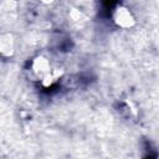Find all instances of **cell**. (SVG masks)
I'll return each mask as SVG.
<instances>
[{"instance_id":"obj_4","label":"cell","mask_w":159,"mask_h":159,"mask_svg":"<svg viewBox=\"0 0 159 159\" xmlns=\"http://www.w3.org/2000/svg\"><path fill=\"white\" fill-rule=\"evenodd\" d=\"M42 1H45V2H51L52 0H42Z\"/></svg>"},{"instance_id":"obj_3","label":"cell","mask_w":159,"mask_h":159,"mask_svg":"<svg viewBox=\"0 0 159 159\" xmlns=\"http://www.w3.org/2000/svg\"><path fill=\"white\" fill-rule=\"evenodd\" d=\"M15 51V40L11 34H0V57H10Z\"/></svg>"},{"instance_id":"obj_2","label":"cell","mask_w":159,"mask_h":159,"mask_svg":"<svg viewBox=\"0 0 159 159\" xmlns=\"http://www.w3.org/2000/svg\"><path fill=\"white\" fill-rule=\"evenodd\" d=\"M53 67L55 66L51 63V61L45 56H37L30 63V71L39 82H41L53 70Z\"/></svg>"},{"instance_id":"obj_1","label":"cell","mask_w":159,"mask_h":159,"mask_svg":"<svg viewBox=\"0 0 159 159\" xmlns=\"http://www.w3.org/2000/svg\"><path fill=\"white\" fill-rule=\"evenodd\" d=\"M111 16H112L113 22L118 27H122V29H129L135 22V17H134L133 12L127 6H124V5L116 4L112 7Z\"/></svg>"}]
</instances>
